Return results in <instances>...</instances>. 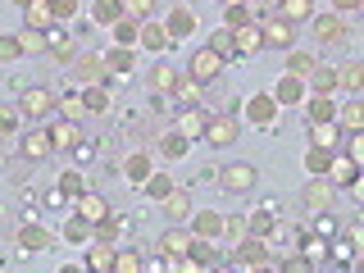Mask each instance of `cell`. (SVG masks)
<instances>
[{
	"mask_svg": "<svg viewBox=\"0 0 364 273\" xmlns=\"http://www.w3.org/2000/svg\"><path fill=\"white\" fill-rule=\"evenodd\" d=\"M196 28H200V14L191 5H173L164 14V32H168V41H187V37H196Z\"/></svg>",
	"mask_w": 364,
	"mask_h": 273,
	"instance_id": "cell-5",
	"label": "cell"
},
{
	"mask_svg": "<svg viewBox=\"0 0 364 273\" xmlns=\"http://www.w3.org/2000/svg\"><path fill=\"white\" fill-rule=\"evenodd\" d=\"M328 5H333V14H355L364 0H328Z\"/></svg>",
	"mask_w": 364,
	"mask_h": 273,
	"instance_id": "cell-58",
	"label": "cell"
},
{
	"mask_svg": "<svg viewBox=\"0 0 364 273\" xmlns=\"http://www.w3.org/2000/svg\"><path fill=\"white\" fill-rule=\"evenodd\" d=\"M114 250H119V246H109V242H96V246H91V255H87V269H100V273H109V269H114Z\"/></svg>",
	"mask_w": 364,
	"mask_h": 273,
	"instance_id": "cell-43",
	"label": "cell"
},
{
	"mask_svg": "<svg viewBox=\"0 0 364 273\" xmlns=\"http://www.w3.org/2000/svg\"><path fill=\"white\" fill-rule=\"evenodd\" d=\"M310 32H314L318 46H341V41L350 37V23H346V14H333V9H328V14H318V9H314Z\"/></svg>",
	"mask_w": 364,
	"mask_h": 273,
	"instance_id": "cell-2",
	"label": "cell"
},
{
	"mask_svg": "<svg viewBox=\"0 0 364 273\" xmlns=\"http://www.w3.org/2000/svg\"><path fill=\"white\" fill-rule=\"evenodd\" d=\"M173 87H178L173 64H155L151 73H146V91H151V96H173Z\"/></svg>",
	"mask_w": 364,
	"mask_h": 273,
	"instance_id": "cell-23",
	"label": "cell"
},
{
	"mask_svg": "<svg viewBox=\"0 0 364 273\" xmlns=\"http://www.w3.org/2000/svg\"><path fill=\"white\" fill-rule=\"evenodd\" d=\"M55 109H60L64 119H73V123H82V119H87V105H82V96H64V100H55Z\"/></svg>",
	"mask_w": 364,
	"mask_h": 273,
	"instance_id": "cell-53",
	"label": "cell"
},
{
	"mask_svg": "<svg viewBox=\"0 0 364 273\" xmlns=\"http://www.w3.org/2000/svg\"><path fill=\"white\" fill-rule=\"evenodd\" d=\"M246 23H255V14H250V5H223V28H228V32L246 28Z\"/></svg>",
	"mask_w": 364,
	"mask_h": 273,
	"instance_id": "cell-46",
	"label": "cell"
},
{
	"mask_svg": "<svg viewBox=\"0 0 364 273\" xmlns=\"http://www.w3.org/2000/svg\"><path fill=\"white\" fill-rule=\"evenodd\" d=\"M223 5H250V0H223Z\"/></svg>",
	"mask_w": 364,
	"mask_h": 273,
	"instance_id": "cell-62",
	"label": "cell"
},
{
	"mask_svg": "<svg viewBox=\"0 0 364 273\" xmlns=\"http://www.w3.org/2000/svg\"><path fill=\"white\" fill-rule=\"evenodd\" d=\"M314 64H318V55H314V50H287V73H291V77H301V82L314 73Z\"/></svg>",
	"mask_w": 364,
	"mask_h": 273,
	"instance_id": "cell-39",
	"label": "cell"
},
{
	"mask_svg": "<svg viewBox=\"0 0 364 273\" xmlns=\"http://www.w3.org/2000/svg\"><path fill=\"white\" fill-rule=\"evenodd\" d=\"M173 187H178V182L168 178V173H151V178L141 182V191H146V196H151V200H164V196H168V191H173Z\"/></svg>",
	"mask_w": 364,
	"mask_h": 273,
	"instance_id": "cell-44",
	"label": "cell"
},
{
	"mask_svg": "<svg viewBox=\"0 0 364 273\" xmlns=\"http://www.w3.org/2000/svg\"><path fill=\"white\" fill-rule=\"evenodd\" d=\"M305 87H314V96H333L337 91V68L333 64H314V73L305 77Z\"/></svg>",
	"mask_w": 364,
	"mask_h": 273,
	"instance_id": "cell-27",
	"label": "cell"
},
{
	"mask_svg": "<svg viewBox=\"0 0 364 273\" xmlns=\"http://www.w3.org/2000/svg\"><path fill=\"white\" fill-rule=\"evenodd\" d=\"M46 5H50L55 23H73V18H77V9H82V0H46Z\"/></svg>",
	"mask_w": 364,
	"mask_h": 273,
	"instance_id": "cell-50",
	"label": "cell"
},
{
	"mask_svg": "<svg viewBox=\"0 0 364 273\" xmlns=\"http://www.w3.org/2000/svg\"><path fill=\"white\" fill-rule=\"evenodd\" d=\"M105 68L114 77H132V68H136V50H123V46H114V50L105 55Z\"/></svg>",
	"mask_w": 364,
	"mask_h": 273,
	"instance_id": "cell-32",
	"label": "cell"
},
{
	"mask_svg": "<svg viewBox=\"0 0 364 273\" xmlns=\"http://www.w3.org/2000/svg\"><path fill=\"white\" fill-rule=\"evenodd\" d=\"M18 46H23V55H46V32L23 28V32H18Z\"/></svg>",
	"mask_w": 364,
	"mask_h": 273,
	"instance_id": "cell-49",
	"label": "cell"
},
{
	"mask_svg": "<svg viewBox=\"0 0 364 273\" xmlns=\"http://www.w3.org/2000/svg\"><path fill=\"white\" fill-rule=\"evenodd\" d=\"M46 55H50L55 64H73L77 55H82V46H77V37L68 28H60V23H55L50 32H46Z\"/></svg>",
	"mask_w": 364,
	"mask_h": 273,
	"instance_id": "cell-3",
	"label": "cell"
},
{
	"mask_svg": "<svg viewBox=\"0 0 364 273\" xmlns=\"http://www.w3.org/2000/svg\"><path fill=\"white\" fill-rule=\"evenodd\" d=\"M259 28V41L264 46H273V50H291V41H296V28L282 14H269L264 23H255Z\"/></svg>",
	"mask_w": 364,
	"mask_h": 273,
	"instance_id": "cell-8",
	"label": "cell"
},
{
	"mask_svg": "<svg viewBox=\"0 0 364 273\" xmlns=\"http://www.w3.org/2000/svg\"><path fill=\"white\" fill-rule=\"evenodd\" d=\"M310 146L337 151V146H341V128H337V123H310Z\"/></svg>",
	"mask_w": 364,
	"mask_h": 273,
	"instance_id": "cell-37",
	"label": "cell"
},
{
	"mask_svg": "<svg viewBox=\"0 0 364 273\" xmlns=\"http://www.w3.org/2000/svg\"><path fill=\"white\" fill-rule=\"evenodd\" d=\"M18 123H23V109L18 105H0V141L18 136Z\"/></svg>",
	"mask_w": 364,
	"mask_h": 273,
	"instance_id": "cell-45",
	"label": "cell"
},
{
	"mask_svg": "<svg viewBox=\"0 0 364 273\" xmlns=\"http://www.w3.org/2000/svg\"><path fill=\"white\" fill-rule=\"evenodd\" d=\"M242 219H246V237H264V242H269V237L278 232L273 210H255V214H242Z\"/></svg>",
	"mask_w": 364,
	"mask_h": 273,
	"instance_id": "cell-25",
	"label": "cell"
},
{
	"mask_svg": "<svg viewBox=\"0 0 364 273\" xmlns=\"http://www.w3.org/2000/svg\"><path fill=\"white\" fill-rule=\"evenodd\" d=\"M151 9H155V0H123V14L136 18V23H141V18H151Z\"/></svg>",
	"mask_w": 364,
	"mask_h": 273,
	"instance_id": "cell-55",
	"label": "cell"
},
{
	"mask_svg": "<svg viewBox=\"0 0 364 273\" xmlns=\"http://www.w3.org/2000/svg\"><path fill=\"white\" fill-rule=\"evenodd\" d=\"M73 214H77V219H87V223H96V219H105V214H109V200L105 196H100V191H77V196H73Z\"/></svg>",
	"mask_w": 364,
	"mask_h": 273,
	"instance_id": "cell-16",
	"label": "cell"
},
{
	"mask_svg": "<svg viewBox=\"0 0 364 273\" xmlns=\"http://www.w3.org/2000/svg\"><path fill=\"white\" fill-rule=\"evenodd\" d=\"M210 50H219L223 60L232 64V60H237V50H232V32H228V28H214V37H210Z\"/></svg>",
	"mask_w": 364,
	"mask_h": 273,
	"instance_id": "cell-52",
	"label": "cell"
},
{
	"mask_svg": "<svg viewBox=\"0 0 364 273\" xmlns=\"http://www.w3.org/2000/svg\"><path fill=\"white\" fill-rule=\"evenodd\" d=\"M337 87L350 91V96H360V91H364V64H360V60L341 64V68H337Z\"/></svg>",
	"mask_w": 364,
	"mask_h": 273,
	"instance_id": "cell-31",
	"label": "cell"
},
{
	"mask_svg": "<svg viewBox=\"0 0 364 273\" xmlns=\"http://www.w3.org/2000/svg\"><path fill=\"white\" fill-rule=\"evenodd\" d=\"M173 96H178V105H200V96H205V82H196L191 73H178V87H173Z\"/></svg>",
	"mask_w": 364,
	"mask_h": 273,
	"instance_id": "cell-35",
	"label": "cell"
},
{
	"mask_svg": "<svg viewBox=\"0 0 364 273\" xmlns=\"http://www.w3.org/2000/svg\"><path fill=\"white\" fill-rule=\"evenodd\" d=\"M159 155H164V159H182V155H187V136H178V132L159 136Z\"/></svg>",
	"mask_w": 364,
	"mask_h": 273,
	"instance_id": "cell-51",
	"label": "cell"
},
{
	"mask_svg": "<svg viewBox=\"0 0 364 273\" xmlns=\"http://www.w3.org/2000/svg\"><path fill=\"white\" fill-rule=\"evenodd\" d=\"M333 123H337L341 132H360V128H364V105H360V96L346 100V105H337V119H333Z\"/></svg>",
	"mask_w": 364,
	"mask_h": 273,
	"instance_id": "cell-26",
	"label": "cell"
},
{
	"mask_svg": "<svg viewBox=\"0 0 364 273\" xmlns=\"http://www.w3.org/2000/svg\"><path fill=\"white\" fill-rule=\"evenodd\" d=\"M146 259L136 255V250H114V273H141Z\"/></svg>",
	"mask_w": 364,
	"mask_h": 273,
	"instance_id": "cell-47",
	"label": "cell"
},
{
	"mask_svg": "<svg viewBox=\"0 0 364 273\" xmlns=\"http://www.w3.org/2000/svg\"><path fill=\"white\" fill-rule=\"evenodd\" d=\"M159 205H164V214H168V219H178V223H187L191 219V196H187V191H168V196L164 200H159Z\"/></svg>",
	"mask_w": 364,
	"mask_h": 273,
	"instance_id": "cell-36",
	"label": "cell"
},
{
	"mask_svg": "<svg viewBox=\"0 0 364 273\" xmlns=\"http://www.w3.org/2000/svg\"><path fill=\"white\" fill-rule=\"evenodd\" d=\"M228 68V60L219 50H210V46H200V50H191V60H187V73L196 77V82H214V77H219Z\"/></svg>",
	"mask_w": 364,
	"mask_h": 273,
	"instance_id": "cell-6",
	"label": "cell"
},
{
	"mask_svg": "<svg viewBox=\"0 0 364 273\" xmlns=\"http://www.w3.org/2000/svg\"><path fill=\"white\" fill-rule=\"evenodd\" d=\"M91 18H96L100 28H114V23L123 18V0H91Z\"/></svg>",
	"mask_w": 364,
	"mask_h": 273,
	"instance_id": "cell-38",
	"label": "cell"
},
{
	"mask_svg": "<svg viewBox=\"0 0 364 273\" xmlns=\"http://www.w3.org/2000/svg\"><path fill=\"white\" fill-rule=\"evenodd\" d=\"M155 173V159H151V151H132V155H123V178L132 182L136 191H141V182Z\"/></svg>",
	"mask_w": 364,
	"mask_h": 273,
	"instance_id": "cell-19",
	"label": "cell"
},
{
	"mask_svg": "<svg viewBox=\"0 0 364 273\" xmlns=\"http://www.w3.org/2000/svg\"><path fill=\"white\" fill-rule=\"evenodd\" d=\"M305 114H310V123H333L337 119V100L333 96H305Z\"/></svg>",
	"mask_w": 364,
	"mask_h": 273,
	"instance_id": "cell-30",
	"label": "cell"
},
{
	"mask_svg": "<svg viewBox=\"0 0 364 273\" xmlns=\"http://www.w3.org/2000/svg\"><path fill=\"white\" fill-rule=\"evenodd\" d=\"M23 28L50 32V28H55V14H50V5H46V0H32V5L23 9Z\"/></svg>",
	"mask_w": 364,
	"mask_h": 273,
	"instance_id": "cell-28",
	"label": "cell"
},
{
	"mask_svg": "<svg viewBox=\"0 0 364 273\" xmlns=\"http://www.w3.org/2000/svg\"><path fill=\"white\" fill-rule=\"evenodd\" d=\"M14 60H23L18 37H0V64H14Z\"/></svg>",
	"mask_w": 364,
	"mask_h": 273,
	"instance_id": "cell-56",
	"label": "cell"
},
{
	"mask_svg": "<svg viewBox=\"0 0 364 273\" xmlns=\"http://www.w3.org/2000/svg\"><path fill=\"white\" fill-rule=\"evenodd\" d=\"M232 269H278V259H273V250H269L264 237H237Z\"/></svg>",
	"mask_w": 364,
	"mask_h": 273,
	"instance_id": "cell-1",
	"label": "cell"
},
{
	"mask_svg": "<svg viewBox=\"0 0 364 273\" xmlns=\"http://www.w3.org/2000/svg\"><path fill=\"white\" fill-rule=\"evenodd\" d=\"M18 151L28 155V159H46V155L55 151V146H50V132H46V128H32L28 136H23V146H18Z\"/></svg>",
	"mask_w": 364,
	"mask_h": 273,
	"instance_id": "cell-29",
	"label": "cell"
},
{
	"mask_svg": "<svg viewBox=\"0 0 364 273\" xmlns=\"http://www.w3.org/2000/svg\"><path fill=\"white\" fill-rule=\"evenodd\" d=\"M333 255L341 259V264H350V259H355V255H350V242H346V237H341V242L333 246Z\"/></svg>",
	"mask_w": 364,
	"mask_h": 273,
	"instance_id": "cell-60",
	"label": "cell"
},
{
	"mask_svg": "<svg viewBox=\"0 0 364 273\" xmlns=\"http://www.w3.org/2000/svg\"><path fill=\"white\" fill-rule=\"evenodd\" d=\"M205 119H210V109H200V105H182L178 109V136H187V141H200V132H205Z\"/></svg>",
	"mask_w": 364,
	"mask_h": 273,
	"instance_id": "cell-18",
	"label": "cell"
},
{
	"mask_svg": "<svg viewBox=\"0 0 364 273\" xmlns=\"http://www.w3.org/2000/svg\"><path fill=\"white\" fill-rule=\"evenodd\" d=\"M323 242H328V237H305V259H310V264H318V259H323V250H328Z\"/></svg>",
	"mask_w": 364,
	"mask_h": 273,
	"instance_id": "cell-57",
	"label": "cell"
},
{
	"mask_svg": "<svg viewBox=\"0 0 364 273\" xmlns=\"http://www.w3.org/2000/svg\"><path fill=\"white\" fill-rule=\"evenodd\" d=\"M232 50H237V60H250V55L264 50V41H259V28H255V23H246V28L232 32Z\"/></svg>",
	"mask_w": 364,
	"mask_h": 273,
	"instance_id": "cell-24",
	"label": "cell"
},
{
	"mask_svg": "<svg viewBox=\"0 0 364 273\" xmlns=\"http://www.w3.org/2000/svg\"><path fill=\"white\" fill-rule=\"evenodd\" d=\"M310 5H318V0H310Z\"/></svg>",
	"mask_w": 364,
	"mask_h": 273,
	"instance_id": "cell-63",
	"label": "cell"
},
{
	"mask_svg": "<svg viewBox=\"0 0 364 273\" xmlns=\"http://www.w3.org/2000/svg\"><path fill=\"white\" fill-rule=\"evenodd\" d=\"M109 37H114V46H123V50H136V18L123 14V18L109 28Z\"/></svg>",
	"mask_w": 364,
	"mask_h": 273,
	"instance_id": "cell-42",
	"label": "cell"
},
{
	"mask_svg": "<svg viewBox=\"0 0 364 273\" xmlns=\"http://www.w3.org/2000/svg\"><path fill=\"white\" fill-rule=\"evenodd\" d=\"M159 250L168 255V269H173V259H182L191 250V228L187 223H182V228H168V232L159 237Z\"/></svg>",
	"mask_w": 364,
	"mask_h": 273,
	"instance_id": "cell-20",
	"label": "cell"
},
{
	"mask_svg": "<svg viewBox=\"0 0 364 273\" xmlns=\"http://www.w3.org/2000/svg\"><path fill=\"white\" fill-rule=\"evenodd\" d=\"M18 109H23V119H46V114L55 109V91H46V87H28L18 96Z\"/></svg>",
	"mask_w": 364,
	"mask_h": 273,
	"instance_id": "cell-12",
	"label": "cell"
},
{
	"mask_svg": "<svg viewBox=\"0 0 364 273\" xmlns=\"http://www.w3.org/2000/svg\"><path fill=\"white\" fill-rule=\"evenodd\" d=\"M46 132H50V146H55V151H77V146L87 141V136H82V123H73V119L50 123Z\"/></svg>",
	"mask_w": 364,
	"mask_h": 273,
	"instance_id": "cell-15",
	"label": "cell"
},
{
	"mask_svg": "<svg viewBox=\"0 0 364 273\" xmlns=\"http://www.w3.org/2000/svg\"><path fill=\"white\" fill-rule=\"evenodd\" d=\"M237 136H242V123H237L232 114H210V119H205V132H200L205 146H232Z\"/></svg>",
	"mask_w": 364,
	"mask_h": 273,
	"instance_id": "cell-4",
	"label": "cell"
},
{
	"mask_svg": "<svg viewBox=\"0 0 364 273\" xmlns=\"http://www.w3.org/2000/svg\"><path fill=\"white\" fill-rule=\"evenodd\" d=\"M18 250H28V255H46V250H50V232H46L37 219L18 223Z\"/></svg>",
	"mask_w": 364,
	"mask_h": 273,
	"instance_id": "cell-17",
	"label": "cell"
},
{
	"mask_svg": "<svg viewBox=\"0 0 364 273\" xmlns=\"http://www.w3.org/2000/svg\"><path fill=\"white\" fill-rule=\"evenodd\" d=\"M73 73H77V82L82 87H91V82H105V55H77L73 60Z\"/></svg>",
	"mask_w": 364,
	"mask_h": 273,
	"instance_id": "cell-22",
	"label": "cell"
},
{
	"mask_svg": "<svg viewBox=\"0 0 364 273\" xmlns=\"http://www.w3.org/2000/svg\"><path fill=\"white\" fill-rule=\"evenodd\" d=\"M187 228H191V237H205V242H219V237H223V214H219V210H191Z\"/></svg>",
	"mask_w": 364,
	"mask_h": 273,
	"instance_id": "cell-13",
	"label": "cell"
},
{
	"mask_svg": "<svg viewBox=\"0 0 364 273\" xmlns=\"http://www.w3.org/2000/svg\"><path fill=\"white\" fill-rule=\"evenodd\" d=\"M9 5H18V9H28V5H32V0H9Z\"/></svg>",
	"mask_w": 364,
	"mask_h": 273,
	"instance_id": "cell-61",
	"label": "cell"
},
{
	"mask_svg": "<svg viewBox=\"0 0 364 273\" xmlns=\"http://www.w3.org/2000/svg\"><path fill=\"white\" fill-rule=\"evenodd\" d=\"M219 182L228 191H250L259 182V173H255V164H242V159H237V164H223L219 168Z\"/></svg>",
	"mask_w": 364,
	"mask_h": 273,
	"instance_id": "cell-14",
	"label": "cell"
},
{
	"mask_svg": "<svg viewBox=\"0 0 364 273\" xmlns=\"http://www.w3.org/2000/svg\"><path fill=\"white\" fill-rule=\"evenodd\" d=\"M269 96L278 100V109H301V105H305V96H310V87H305L301 77L282 73L278 82H273V91H269Z\"/></svg>",
	"mask_w": 364,
	"mask_h": 273,
	"instance_id": "cell-9",
	"label": "cell"
},
{
	"mask_svg": "<svg viewBox=\"0 0 364 273\" xmlns=\"http://www.w3.org/2000/svg\"><path fill=\"white\" fill-rule=\"evenodd\" d=\"M168 32H164V23H155V18H141L136 23V50H151V55H164L168 50Z\"/></svg>",
	"mask_w": 364,
	"mask_h": 273,
	"instance_id": "cell-10",
	"label": "cell"
},
{
	"mask_svg": "<svg viewBox=\"0 0 364 273\" xmlns=\"http://www.w3.org/2000/svg\"><path fill=\"white\" fill-rule=\"evenodd\" d=\"M64 242H91V223L77 219V214H68L64 219Z\"/></svg>",
	"mask_w": 364,
	"mask_h": 273,
	"instance_id": "cell-48",
	"label": "cell"
},
{
	"mask_svg": "<svg viewBox=\"0 0 364 273\" xmlns=\"http://www.w3.org/2000/svg\"><path fill=\"white\" fill-rule=\"evenodd\" d=\"M128 219H119V214H105V219H96L91 223V237H96V242H109V246H119L123 237H128Z\"/></svg>",
	"mask_w": 364,
	"mask_h": 273,
	"instance_id": "cell-21",
	"label": "cell"
},
{
	"mask_svg": "<svg viewBox=\"0 0 364 273\" xmlns=\"http://www.w3.org/2000/svg\"><path fill=\"white\" fill-rule=\"evenodd\" d=\"M60 187L68 191V196H77V191H87V178L77 173V168H64V173H60Z\"/></svg>",
	"mask_w": 364,
	"mask_h": 273,
	"instance_id": "cell-54",
	"label": "cell"
},
{
	"mask_svg": "<svg viewBox=\"0 0 364 273\" xmlns=\"http://www.w3.org/2000/svg\"><path fill=\"white\" fill-rule=\"evenodd\" d=\"M82 105H87V114H105V109H109V87H105V82L82 87Z\"/></svg>",
	"mask_w": 364,
	"mask_h": 273,
	"instance_id": "cell-40",
	"label": "cell"
},
{
	"mask_svg": "<svg viewBox=\"0 0 364 273\" xmlns=\"http://www.w3.org/2000/svg\"><path fill=\"white\" fill-rule=\"evenodd\" d=\"M278 14H282V18H287L291 28H296V23H310V18H314V5H310V0H282V5H278Z\"/></svg>",
	"mask_w": 364,
	"mask_h": 273,
	"instance_id": "cell-41",
	"label": "cell"
},
{
	"mask_svg": "<svg viewBox=\"0 0 364 273\" xmlns=\"http://www.w3.org/2000/svg\"><path fill=\"white\" fill-rule=\"evenodd\" d=\"M333 200H337V182H328V178H310V182H305V191H301L305 210L328 214V210H333Z\"/></svg>",
	"mask_w": 364,
	"mask_h": 273,
	"instance_id": "cell-7",
	"label": "cell"
},
{
	"mask_svg": "<svg viewBox=\"0 0 364 273\" xmlns=\"http://www.w3.org/2000/svg\"><path fill=\"white\" fill-rule=\"evenodd\" d=\"M328 164H333V151H323V146H310V151L301 155V168H305L310 178H323Z\"/></svg>",
	"mask_w": 364,
	"mask_h": 273,
	"instance_id": "cell-34",
	"label": "cell"
},
{
	"mask_svg": "<svg viewBox=\"0 0 364 273\" xmlns=\"http://www.w3.org/2000/svg\"><path fill=\"white\" fill-rule=\"evenodd\" d=\"M282 269H287V273H305V269H310V259H305V255H291V259H282Z\"/></svg>",
	"mask_w": 364,
	"mask_h": 273,
	"instance_id": "cell-59",
	"label": "cell"
},
{
	"mask_svg": "<svg viewBox=\"0 0 364 273\" xmlns=\"http://www.w3.org/2000/svg\"><path fill=\"white\" fill-rule=\"evenodd\" d=\"M323 178H328V182H355V178H360V164H355L350 155H337V151H333V164H328Z\"/></svg>",
	"mask_w": 364,
	"mask_h": 273,
	"instance_id": "cell-33",
	"label": "cell"
},
{
	"mask_svg": "<svg viewBox=\"0 0 364 273\" xmlns=\"http://www.w3.org/2000/svg\"><path fill=\"white\" fill-rule=\"evenodd\" d=\"M246 123H255V128H273V123H278V100H273L269 91H255V96L246 100Z\"/></svg>",
	"mask_w": 364,
	"mask_h": 273,
	"instance_id": "cell-11",
	"label": "cell"
}]
</instances>
